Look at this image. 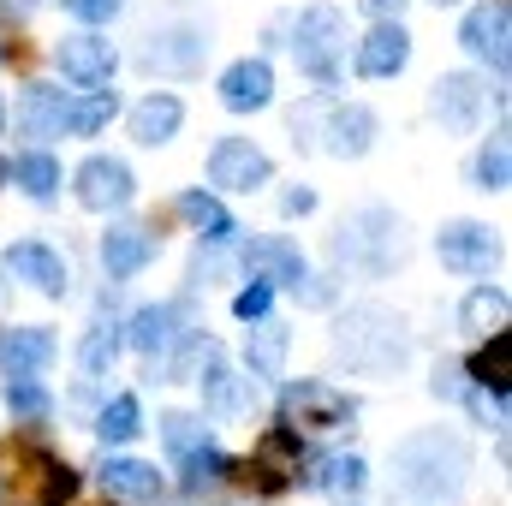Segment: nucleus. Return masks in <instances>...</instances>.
I'll return each mask as SVG.
<instances>
[{
	"mask_svg": "<svg viewBox=\"0 0 512 506\" xmlns=\"http://www.w3.org/2000/svg\"><path fill=\"white\" fill-rule=\"evenodd\" d=\"M471 483V447L453 429H417L393 453V506H453Z\"/></svg>",
	"mask_w": 512,
	"mask_h": 506,
	"instance_id": "nucleus-1",
	"label": "nucleus"
},
{
	"mask_svg": "<svg viewBox=\"0 0 512 506\" xmlns=\"http://www.w3.org/2000/svg\"><path fill=\"white\" fill-rule=\"evenodd\" d=\"M334 352L346 358V370L358 376H387V370H405L411 358V334L405 322L382 310V304H352L340 322H334Z\"/></svg>",
	"mask_w": 512,
	"mask_h": 506,
	"instance_id": "nucleus-2",
	"label": "nucleus"
},
{
	"mask_svg": "<svg viewBox=\"0 0 512 506\" xmlns=\"http://www.w3.org/2000/svg\"><path fill=\"white\" fill-rule=\"evenodd\" d=\"M382 120L364 102H334V96H310L304 108H292V143L304 149H328L334 161H358L376 149Z\"/></svg>",
	"mask_w": 512,
	"mask_h": 506,
	"instance_id": "nucleus-3",
	"label": "nucleus"
},
{
	"mask_svg": "<svg viewBox=\"0 0 512 506\" xmlns=\"http://www.w3.org/2000/svg\"><path fill=\"white\" fill-rule=\"evenodd\" d=\"M334 262H346L358 274H387L393 262H405V221L393 209H358L334 233Z\"/></svg>",
	"mask_w": 512,
	"mask_h": 506,
	"instance_id": "nucleus-4",
	"label": "nucleus"
},
{
	"mask_svg": "<svg viewBox=\"0 0 512 506\" xmlns=\"http://www.w3.org/2000/svg\"><path fill=\"white\" fill-rule=\"evenodd\" d=\"M292 60H298L304 78L334 90L340 66H346V12L340 6H304L298 24H292Z\"/></svg>",
	"mask_w": 512,
	"mask_h": 506,
	"instance_id": "nucleus-5",
	"label": "nucleus"
},
{
	"mask_svg": "<svg viewBox=\"0 0 512 506\" xmlns=\"http://www.w3.org/2000/svg\"><path fill=\"white\" fill-rule=\"evenodd\" d=\"M459 48H465L477 66L507 72V60H512V6L507 0H483V6H471L465 24H459Z\"/></svg>",
	"mask_w": 512,
	"mask_h": 506,
	"instance_id": "nucleus-6",
	"label": "nucleus"
},
{
	"mask_svg": "<svg viewBox=\"0 0 512 506\" xmlns=\"http://www.w3.org/2000/svg\"><path fill=\"white\" fill-rule=\"evenodd\" d=\"M280 405H286V423H304V429H352L358 417V399L328 381H292L280 387Z\"/></svg>",
	"mask_w": 512,
	"mask_h": 506,
	"instance_id": "nucleus-7",
	"label": "nucleus"
},
{
	"mask_svg": "<svg viewBox=\"0 0 512 506\" xmlns=\"http://www.w3.org/2000/svg\"><path fill=\"white\" fill-rule=\"evenodd\" d=\"M209 185L239 191V197H256L262 185H274V161L256 149L251 137H221V143L209 149Z\"/></svg>",
	"mask_w": 512,
	"mask_h": 506,
	"instance_id": "nucleus-8",
	"label": "nucleus"
},
{
	"mask_svg": "<svg viewBox=\"0 0 512 506\" xmlns=\"http://www.w3.org/2000/svg\"><path fill=\"white\" fill-rule=\"evenodd\" d=\"M54 60H60V78H66V84H78V90H108V84H114V72H120L114 42H108V36H96V30L60 36Z\"/></svg>",
	"mask_w": 512,
	"mask_h": 506,
	"instance_id": "nucleus-9",
	"label": "nucleus"
},
{
	"mask_svg": "<svg viewBox=\"0 0 512 506\" xmlns=\"http://www.w3.org/2000/svg\"><path fill=\"white\" fill-rule=\"evenodd\" d=\"M191 381H203V411H209V417H221V423L245 417V411H251V399H256V381L239 376V370L227 364L221 340L203 352V364H197V376H191Z\"/></svg>",
	"mask_w": 512,
	"mask_h": 506,
	"instance_id": "nucleus-10",
	"label": "nucleus"
},
{
	"mask_svg": "<svg viewBox=\"0 0 512 506\" xmlns=\"http://www.w3.org/2000/svg\"><path fill=\"white\" fill-rule=\"evenodd\" d=\"M72 185H78V203L96 209V215H120V209H131V197H137V179H131V167L120 155H90L72 173Z\"/></svg>",
	"mask_w": 512,
	"mask_h": 506,
	"instance_id": "nucleus-11",
	"label": "nucleus"
},
{
	"mask_svg": "<svg viewBox=\"0 0 512 506\" xmlns=\"http://www.w3.org/2000/svg\"><path fill=\"white\" fill-rule=\"evenodd\" d=\"M209 60V30L203 24H155L143 36V66L149 72H197Z\"/></svg>",
	"mask_w": 512,
	"mask_h": 506,
	"instance_id": "nucleus-12",
	"label": "nucleus"
},
{
	"mask_svg": "<svg viewBox=\"0 0 512 506\" xmlns=\"http://www.w3.org/2000/svg\"><path fill=\"white\" fill-rule=\"evenodd\" d=\"M435 251H441V262H447L453 274H489L495 256H501V239H495V227H483V221H447V227L435 233Z\"/></svg>",
	"mask_w": 512,
	"mask_h": 506,
	"instance_id": "nucleus-13",
	"label": "nucleus"
},
{
	"mask_svg": "<svg viewBox=\"0 0 512 506\" xmlns=\"http://www.w3.org/2000/svg\"><path fill=\"white\" fill-rule=\"evenodd\" d=\"M483 102H489V84L471 78V72H441V78H435V96H429L435 120L447 131H459V137L483 126Z\"/></svg>",
	"mask_w": 512,
	"mask_h": 506,
	"instance_id": "nucleus-14",
	"label": "nucleus"
},
{
	"mask_svg": "<svg viewBox=\"0 0 512 506\" xmlns=\"http://www.w3.org/2000/svg\"><path fill=\"white\" fill-rule=\"evenodd\" d=\"M72 108H78V96H72V90L24 84V96H18L12 120H18L24 137H72Z\"/></svg>",
	"mask_w": 512,
	"mask_h": 506,
	"instance_id": "nucleus-15",
	"label": "nucleus"
},
{
	"mask_svg": "<svg viewBox=\"0 0 512 506\" xmlns=\"http://www.w3.org/2000/svg\"><path fill=\"white\" fill-rule=\"evenodd\" d=\"M6 274H18L30 292H42V298H66V286H72V274H66V256L54 251V245H42V239H18L12 251H6Z\"/></svg>",
	"mask_w": 512,
	"mask_h": 506,
	"instance_id": "nucleus-16",
	"label": "nucleus"
},
{
	"mask_svg": "<svg viewBox=\"0 0 512 506\" xmlns=\"http://www.w3.org/2000/svg\"><path fill=\"white\" fill-rule=\"evenodd\" d=\"M155 256H161V239H155L149 227H131L126 221V227H108V233H102V268H108L114 286H126L131 274H143Z\"/></svg>",
	"mask_w": 512,
	"mask_h": 506,
	"instance_id": "nucleus-17",
	"label": "nucleus"
},
{
	"mask_svg": "<svg viewBox=\"0 0 512 506\" xmlns=\"http://www.w3.org/2000/svg\"><path fill=\"white\" fill-rule=\"evenodd\" d=\"M352 66H358V78H399V72L411 66V36H405V24H399V18L376 24V30L358 42Z\"/></svg>",
	"mask_w": 512,
	"mask_h": 506,
	"instance_id": "nucleus-18",
	"label": "nucleus"
},
{
	"mask_svg": "<svg viewBox=\"0 0 512 506\" xmlns=\"http://www.w3.org/2000/svg\"><path fill=\"white\" fill-rule=\"evenodd\" d=\"M60 358L54 328H0V376H42Z\"/></svg>",
	"mask_w": 512,
	"mask_h": 506,
	"instance_id": "nucleus-19",
	"label": "nucleus"
},
{
	"mask_svg": "<svg viewBox=\"0 0 512 506\" xmlns=\"http://www.w3.org/2000/svg\"><path fill=\"white\" fill-rule=\"evenodd\" d=\"M274 102V66L268 60H233L221 72V108L227 114H262Z\"/></svg>",
	"mask_w": 512,
	"mask_h": 506,
	"instance_id": "nucleus-20",
	"label": "nucleus"
},
{
	"mask_svg": "<svg viewBox=\"0 0 512 506\" xmlns=\"http://www.w3.org/2000/svg\"><path fill=\"white\" fill-rule=\"evenodd\" d=\"M179 334H185V304H143V310H131V322H126V346L143 352L149 364H155Z\"/></svg>",
	"mask_w": 512,
	"mask_h": 506,
	"instance_id": "nucleus-21",
	"label": "nucleus"
},
{
	"mask_svg": "<svg viewBox=\"0 0 512 506\" xmlns=\"http://www.w3.org/2000/svg\"><path fill=\"white\" fill-rule=\"evenodd\" d=\"M239 262L251 268L256 280H268V286H298L304 274H310V262H304V251L292 245V239H251L245 251H239Z\"/></svg>",
	"mask_w": 512,
	"mask_h": 506,
	"instance_id": "nucleus-22",
	"label": "nucleus"
},
{
	"mask_svg": "<svg viewBox=\"0 0 512 506\" xmlns=\"http://www.w3.org/2000/svg\"><path fill=\"white\" fill-rule=\"evenodd\" d=\"M126 126H131V137H137L143 149H161V143H173V131L185 126V102L167 96V90H155V96H143V102L126 114Z\"/></svg>",
	"mask_w": 512,
	"mask_h": 506,
	"instance_id": "nucleus-23",
	"label": "nucleus"
},
{
	"mask_svg": "<svg viewBox=\"0 0 512 506\" xmlns=\"http://www.w3.org/2000/svg\"><path fill=\"white\" fill-rule=\"evenodd\" d=\"M364 483H370V465L358 453H316L304 471V489L316 495H364Z\"/></svg>",
	"mask_w": 512,
	"mask_h": 506,
	"instance_id": "nucleus-24",
	"label": "nucleus"
},
{
	"mask_svg": "<svg viewBox=\"0 0 512 506\" xmlns=\"http://www.w3.org/2000/svg\"><path fill=\"white\" fill-rule=\"evenodd\" d=\"M245 328H251V334H245V364H251V376H280V370H286L292 328H286L280 316H256Z\"/></svg>",
	"mask_w": 512,
	"mask_h": 506,
	"instance_id": "nucleus-25",
	"label": "nucleus"
},
{
	"mask_svg": "<svg viewBox=\"0 0 512 506\" xmlns=\"http://www.w3.org/2000/svg\"><path fill=\"white\" fill-rule=\"evenodd\" d=\"M102 489L108 495H120V501H161V471L155 465H143V459H102Z\"/></svg>",
	"mask_w": 512,
	"mask_h": 506,
	"instance_id": "nucleus-26",
	"label": "nucleus"
},
{
	"mask_svg": "<svg viewBox=\"0 0 512 506\" xmlns=\"http://www.w3.org/2000/svg\"><path fill=\"white\" fill-rule=\"evenodd\" d=\"M6 179H12L30 203H54V197H60V161H54L48 149H24V155H12Z\"/></svg>",
	"mask_w": 512,
	"mask_h": 506,
	"instance_id": "nucleus-27",
	"label": "nucleus"
},
{
	"mask_svg": "<svg viewBox=\"0 0 512 506\" xmlns=\"http://www.w3.org/2000/svg\"><path fill=\"white\" fill-rule=\"evenodd\" d=\"M179 215L203 233V245H233V239H239V221H233L209 191H179Z\"/></svg>",
	"mask_w": 512,
	"mask_h": 506,
	"instance_id": "nucleus-28",
	"label": "nucleus"
},
{
	"mask_svg": "<svg viewBox=\"0 0 512 506\" xmlns=\"http://www.w3.org/2000/svg\"><path fill=\"white\" fill-rule=\"evenodd\" d=\"M137 429H143V405H137V393H114V399L96 411V435H102V447H126V441H137Z\"/></svg>",
	"mask_w": 512,
	"mask_h": 506,
	"instance_id": "nucleus-29",
	"label": "nucleus"
},
{
	"mask_svg": "<svg viewBox=\"0 0 512 506\" xmlns=\"http://www.w3.org/2000/svg\"><path fill=\"white\" fill-rule=\"evenodd\" d=\"M471 381H483L489 393H507L512 387V328H495L489 334V346L477 352V364H465Z\"/></svg>",
	"mask_w": 512,
	"mask_h": 506,
	"instance_id": "nucleus-30",
	"label": "nucleus"
},
{
	"mask_svg": "<svg viewBox=\"0 0 512 506\" xmlns=\"http://www.w3.org/2000/svg\"><path fill=\"white\" fill-rule=\"evenodd\" d=\"M507 179H512V143H507V131H495L477 149V161H471V185L477 191H507Z\"/></svg>",
	"mask_w": 512,
	"mask_h": 506,
	"instance_id": "nucleus-31",
	"label": "nucleus"
},
{
	"mask_svg": "<svg viewBox=\"0 0 512 506\" xmlns=\"http://www.w3.org/2000/svg\"><path fill=\"white\" fill-rule=\"evenodd\" d=\"M114 358H120V334H114V322H96V328L78 340V370H84V381L108 376Z\"/></svg>",
	"mask_w": 512,
	"mask_h": 506,
	"instance_id": "nucleus-32",
	"label": "nucleus"
},
{
	"mask_svg": "<svg viewBox=\"0 0 512 506\" xmlns=\"http://www.w3.org/2000/svg\"><path fill=\"white\" fill-rule=\"evenodd\" d=\"M227 471H233V459H227L215 441H203L197 453H185V459H179V477H185V489H191V495H197V489H215Z\"/></svg>",
	"mask_w": 512,
	"mask_h": 506,
	"instance_id": "nucleus-33",
	"label": "nucleus"
},
{
	"mask_svg": "<svg viewBox=\"0 0 512 506\" xmlns=\"http://www.w3.org/2000/svg\"><path fill=\"white\" fill-rule=\"evenodd\" d=\"M459 322H465V328H477V334H495V328H507V292H501V286H477V292L465 298Z\"/></svg>",
	"mask_w": 512,
	"mask_h": 506,
	"instance_id": "nucleus-34",
	"label": "nucleus"
},
{
	"mask_svg": "<svg viewBox=\"0 0 512 506\" xmlns=\"http://www.w3.org/2000/svg\"><path fill=\"white\" fill-rule=\"evenodd\" d=\"M161 441H167L173 459H185V453H197V447L215 441V435H209V423H203L197 411H167V417H161Z\"/></svg>",
	"mask_w": 512,
	"mask_h": 506,
	"instance_id": "nucleus-35",
	"label": "nucleus"
},
{
	"mask_svg": "<svg viewBox=\"0 0 512 506\" xmlns=\"http://www.w3.org/2000/svg\"><path fill=\"white\" fill-rule=\"evenodd\" d=\"M114 114H120V96L114 90H84L78 108H72V137H96Z\"/></svg>",
	"mask_w": 512,
	"mask_h": 506,
	"instance_id": "nucleus-36",
	"label": "nucleus"
},
{
	"mask_svg": "<svg viewBox=\"0 0 512 506\" xmlns=\"http://www.w3.org/2000/svg\"><path fill=\"white\" fill-rule=\"evenodd\" d=\"M6 405H12V417H24V423H42V417L54 411L48 387L36 376H6Z\"/></svg>",
	"mask_w": 512,
	"mask_h": 506,
	"instance_id": "nucleus-37",
	"label": "nucleus"
},
{
	"mask_svg": "<svg viewBox=\"0 0 512 506\" xmlns=\"http://www.w3.org/2000/svg\"><path fill=\"white\" fill-rule=\"evenodd\" d=\"M233 268V256H227V245H209V251L191 256V286H221V274Z\"/></svg>",
	"mask_w": 512,
	"mask_h": 506,
	"instance_id": "nucleus-38",
	"label": "nucleus"
},
{
	"mask_svg": "<svg viewBox=\"0 0 512 506\" xmlns=\"http://www.w3.org/2000/svg\"><path fill=\"white\" fill-rule=\"evenodd\" d=\"M268 310H274V286H268V280H251V286L233 298V316H239V322H256V316H268Z\"/></svg>",
	"mask_w": 512,
	"mask_h": 506,
	"instance_id": "nucleus-39",
	"label": "nucleus"
},
{
	"mask_svg": "<svg viewBox=\"0 0 512 506\" xmlns=\"http://www.w3.org/2000/svg\"><path fill=\"white\" fill-rule=\"evenodd\" d=\"M78 24H114L120 12H126V0H60Z\"/></svg>",
	"mask_w": 512,
	"mask_h": 506,
	"instance_id": "nucleus-40",
	"label": "nucleus"
},
{
	"mask_svg": "<svg viewBox=\"0 0 512 506\" xmlns=\"http://www.w3.org/2000/svg\"><path fill=\"white\" fill-rule=\"evenodd\" d=\"M429 387H435V399H465L471 393V370L465 364H435V381Z\"/></svg>",
	"mask_w": 512,
	"mask_h": 506,
	"instance_id": "nucleus-41",
	"label": "nucleus"
},
{
	"mask_svg": "<svg viewBox=\"0 0 512 506\" xmlns=\"http://www.w3.org/2000/svg\"><path fill=\"white\" fill-rule=\"evenodd\" d=\"M310 209H316V191H310V185H292V191L280 197V215H310Z\"/></svg>",
	"mask_w": 512,
	"mask_h": 506,
	"instance_id": "nucleus-42",
	"label": "nucleus"
},
{
	"mask_svg": "<svg viewBox=\"0 0 512 506\" xmlns=\"http://www.w3.org/2000/svg\"><path fill=\"white\" fill-rule=\"evenodd\" d=\"M364 12H370L376 24H387V18H399V12H405V0H364Z\"/></svg>",
	"mask_w": 512,
	"mask_h": 506,
	"instance_id": "nucleus-43",
	"label": "nucleus"
},
{
	"mask_svg": "<svg viewBox=\"0 0 512 506\" xmlns=\"http://www.w3.org/2000/svg\"><path fill=\"white\" fill-rule=\"evenodd\" d=\"M30 12H36V0H6V24L12 18H30Z\"/></svg>",
	"mask_w": 512,
	"mask_h": 506,
	"instance_id": "nucleus-44",
	"label": "nucleus"
},
{
	"mask_svg": "<svg viewBox=\"0 0 512 506\" xmlns=\"http://www.w3.org/2000/svg\"><path fill=\"white\" fill-rule=\"evenodd\" d=\"M0 131H6V102H0Z\"/></svg>",
	"mask_w": 512,
	"mask_h": 506,
	"instance_id": "nucleus-45",
	"label": "nucleus"
},
{
	"mask_svg": "<svg viewBox=\"0 0 512 506\" xmlns=\"http://www.w3.org/2000/svg\"><path fill=\"white\" fill-rule=\"evenodd\" d=\"M435 6H453V0H435Z\"/></svg>",
	"mask_w": 512,
	"mask_h": 506,
	"instance_id": "nucleus-46",
	"label": "nucleus"
},
{
	"mask_svg": "<svg viewBox=\"0 0 512 506\" xmlns=\"http://www.w3.org/2000/svg\"><path fill=\"white\" fill-rule=\"evenodd\" d=\"M0 60H6V48H0Z\"/></svg>",
	"mask_w": 512,
	"mask_h": 506,
	"instance_id": "nucleus-47",
	"label": "nucleus"
}]
</instances>
